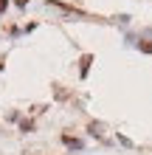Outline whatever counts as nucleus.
<instances>
[{"instance_id": "obj_1", "label": "nucleus", "mask_w": 152, "mask_h": 155, "mask_svg": "<svg viewBox=\"0 0 152 155\" xmlns=\"http://www.w3.org/2000/svg\"><path fill=\"white\" fill-rule=\"evenodd\" d=\"M62 141H65L70 150H82V141H79V138H70V135H62Z\"/></svg>"}, {"instance_id": "obj_2", "label": "nucleus", "mask_w": 152, "mask_h": 155, "mask_svg": "<svg viewBox=\"0 0 152 155\" xmlns=\"http://www.w3.org/2000/svg\"><path fill=\"white\" fill-rule=\"evenodd\" d=\"M90 62H93V57H85V59H82V74H87V68H90Z\"/></svg>"}, {"instance_id": "obj_3", "label": "nucleus", "mask_w": 152, "mask_h": 155, "mask_svg": "<svg viewBox=\"0 0 152 155\" xmlns=\"http://www.w3.org/2000/svg\"><path fill=\"white\" fill-rule=\"evenodd\" d=\"M3 8H6V0H0V12H3Z\"/></svg>"}]
</instances>
